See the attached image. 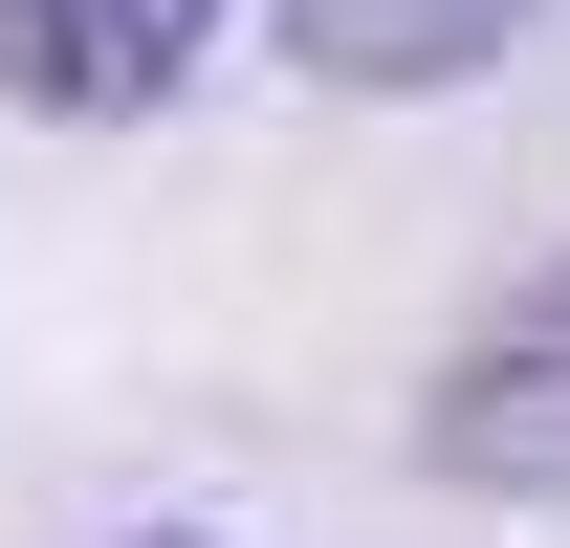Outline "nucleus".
<instances>
[{"label":"nucleus","instance_id":"f03ea898","mask_svg":"<svg viewBox=\"0 0 570 548\" xmlns=\"http://www.w3.org/2000/svg\"><path fill=\"white\" fill-rule=\"evenodd\" d=\"M198 45H219V0H0V88H22V110H67V133L176 110Z\"/></svg>","mask_w":570,"mask_h":548},{"label":"nucleus","instance_id":"20e7f679","mask_svg":"<svg viewBox=\"0 0 570 548\" xmlns=\"http://www.w3.org/2000/svg\"><path fill=\"white\" fill-rule=\"evenodd\" d=\"M154 548H198V527H154Z\"/></svg>","mask_w":570,"mask_h":548},{"label":"nucleus","instance_id":"f257e3e1","mask_svg":"<svg viewBox=\"0 0 570 548\" xmlns=\"http://www.w3.org/2000/svg\"><path fill=\"white\" fill-rule=\"evenodd\" d=\"M439 482H483V505H570V264L504 285L483 330H461V373H439Z\"/></svg>","mask_w":570,"mask_h":548},{"label":"nucleus","instance_id":"7ed1b4c3","mask_svg":"<svg viewBox=\"0 0 570 548\" xmlns=\"http://www.w3.org/2000/svg\"><path fill=\"white\" fill-rule=\"evenodd\" d=\"M285 45H307V88H461L527 45V0H285Z\"/></svg>","mask_w":570,"mask_h":548}]
</instances>
